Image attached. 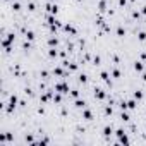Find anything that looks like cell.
<instances>
[{
  "instance_id": "6da1fadb",
  "label": "cell",
  "mask_w": 146,
  "mask_h": 146,
  "mask_svg": "<svg viewBox=\"0 0 146 146\" xmlns=\"http://www.w3.org/2000/svg\"><path fill=\"white\" fill-rule=\"evenodd\" d=\"M53 90L58 91V93H62V95H69V93H70L69 84H67V79H62L60 83H55V84H53Z\"/></svg>"
},
{
  "instance_id": "7a4b0ae2",
  "label": "cell",
  "mask_w": 146,
  "mask_h": 146,
  "mask_svg": "<svg viewBox=\"0 0 146 146\" xmlns=\"http://www.w3.org/2000/svg\"><path fill=\"white\" fill-rule=\"evenodd\" d=\"M43 7L46 9V12H50V14H53V16H57V14L60 12V7L57 5V2H46Z\"/></svg>"
},
{
  "instance_id": "3957f363",
  "label": "cell",
  "mask_w": 146,
  "mask_h": 146,
  "mask_svg": "<svg viewBox=\"0 0 146 146\" xmlns=\"http://www.w3.org/2000/svg\"><path fill=\"white\" fill-rule=\"evenodd\" d=\"M62 29H64L65 33L72 35V36H78V29H76L74 26H72V24H69V23H67V24H64V26H62Z\"/></svg>"
},
{
  "instance_id": "277c9868",
  "label": "cell",
  "mask_w": 146,
  "mask_h": 146,
  "mask_svg": "<svg viewBox=\"0 0 146 146\" xmlns=\"http://www.w3.org/2000/svg\"><path fill=\"white\" fill-rule=\"evenodd\" d=\"M11 11H14V12H19L21 9H23V4L19 2V0H16V2H14V0H12V2H11V7H9Z\"/></svg>"
},
{
  "instance_id": "5b68a950",
  "label": "cell",
  "mask_w": 146,
  "mask_h": 146,
  "mask_svg": "<svg viewBox=\"0 0 146 146\" xmlns=\"http://www.w3.org/2000/svg\"><path fill=\"white\" fill-rule=\"evenodd\" d=\"M46 45H48L50 48H57V45H58V40H57V38H55V36L52 35V36H50V38L46 40Z\"/></svg>"
},
{
  "instance_id": "8992f818",
  "label": "cell",
  "mask_w": 146,
  "mask_h": 146,
  "mask_svg": "<svg viewBox=\"0 0 146 146\" xmlns=\"http://www.w3.org/2000/svg\"><path fill=\"white\" fill-rule=\"evenodd\" d=\"M132 67H134V70H137V72H143V70H144V62H143V60H136Z\"/></svg>"
},
{
  "instance_id": "52a82bcc",
  "label": "cell",
  "mask_w": 146,
  "mask_h": 146,
  "mask_svg": "<svg viewBox=\"0 0 146 146\" xmlns=\"http://www.w3.org/2000/svg\"><path fill=\"white\" fill-rule=\"evenodd\" d=\"M95 96H96L98 100H103L107 95H105V91H103L102 88H95Z\"/></svg>"
},
{
  "instance_id": "ba28073f",
  "label": "cell",
  "mask_w": 146,
  "mask_h": 146,
  "mask_svg": "<svg viewBox=\"0 0 146 146\" xmlns=\"http://www.w3.org/2000/svg\"><path fill=\"white\" fill-rule=\"evenodd\" d=\"M100 78H102V79H103V81H105V83H107L108 86H112V81L108 79V72H107V70H102V74H100Z\"/></svg>"
},
{
  "instance_id": "9c48e42d",
  "label": "cell",
  "mask_w": 146,
  "mask_h": 146,
  "mask_svg": "<svg viewBox=\"0 0 146 146\" xmlns=\"http://www.w3.org/2000/svg\"><path fill=\"white\" fill-rule=\"evenodd\" d=\"M26 9H28L29 12H35V11H36V4L33 2V0H28V4H26Z\"/></svg>"
},
{
  "instance_id": "30bf717a",
  "label": "cell",
  "mask_w": 146,
  "mask_h": 146,
  "mask_svg": "<svg viewBox=\"0 0 146 146\" xmlns=\"http://www.w3.org/2000/svg\"><path fill=\"white\" fill-rule=\"evenodd\" d=\"M74 107H76V108H84V107H86V102H84V100H79V98H76V102H74Z\"/></svg>"
},
{
  "instance_id": "8fae6325",
  "label": "cell",
  "mask_w": 146,
  "mask_h": 146,
  "mask_svg": "<svg viewBox=\"0 0 146 146\" xmlns=\"http://www.w3.org/2000/svg\"><path fill=\"white\" fill-rule=\"evenodd\" d=\"M83 119L93 120V112H91V110H83Z\"/></svg>"
},
{
  "instance_id": "7c38bea8",
  "label": "cell",
  "mask_w": 146,
  "mask_h": 146,
  "mask_svg": "<svg viewBox=\"0 0 146 146\" xmlns=\"http://www.w3.org/2000/svg\"><path fill=\"white\" fill-rule=\"evenodd\" d=\"M98 11L100 12H105L107 11V0H100V2H98Z\"/></svg>"
},
{
  "instance_id": "4fadbf2b",
  "label": "cell",
  "mask_w": 146,
  "mask_h": 146,
  "mask_svg": "<svg viewBox=\"0 0 146 146\" xmlns=\"http://www.w3.org/2000/svg\"><path fill=\"white\" fill-rule=\"evenodd\" d=\"M112 76H113L115 79H120V78H122V72H120V69H117V67H115V69H112Z\"/></svg>"
},
{
  "instance_id": "5bb4252c",
  "label": "cell",
  "mask_w": 146,
  "mask_h": 146,
  "mask_svg": "<svg viewBox=\"0 0 146 146\" xmlns=\"http://www.w3.org/2000/svg\"><path fill=\"white\" fill-rule=\"evenodd\" d=\"M132 96H134L136 100H143V96H144V93H143V90H136V91L132 93Z\"/></svg>"
},
{
  "instance_id": "9a60e30c",
  "label": "cell",
  "mask_w": 146,
  "mask_h": 146,
  "mask_svg": "<svg viewBox=\"0 0 146 146\" xmlns=\"http://www.w3.org/2000/svg\"><path fill=\"white\" fill-rule=\"evenodd\" d=\"M57 55H58L57 48H50V50H48V58H55Z\"/></svg>"
},
{
  "instance_id": "2e32d148",
  "label": "cell",
  "mask_w": 146,
  "mask_h": 146,
  "mask_svg": "<svg viewBox=\"0 0 146 146\" xmlns=\"http://www.w3.org/2000/svg\"><path fill=\"white\" fill-rule=\"evenodd\" d=\"M136 107H137V102H136V98H134V100H129V102H127V108L134 110Z\"/></svg>"
},
{
  "instance_id": "e0dca14e",
  "label": "cell",
  "mask_w": 146,
  "mask_h": 146,
  "mask_svg": "<svg viewBox=\"0 0 146 146\" xmlns=\"http://www.w3.org/2000/svg\"><path fill=\"white\" fill-rule=\"evenodd\" d=\"M120 120H124V122H129V120H131V117H129V113H125V110H122V113H120Z\"/></svg>"
},
{
  "instance_id": "ac0fdd59",
  "label": "cell",
  "mask_w": 146,
  "mask_h": 146,
  "mask_svg": "<svg viewBox=\"0 0 146 146\" xmlns=\"http://www.w3.org/2000/svg\"><path fill=\"white\" fill-rule=\"evenodd\" d=\"M136 36H137V40H139V41H146V31H139Z\"/></svg>"
},
{
  "instance_id": "d6986e66",
  "label": "cell",
  "mask_w": 146,
  "mask_h": 146,
  "mask_svg": "<svg viewBox=\"0 0 146 146\" xmlns=\"http://www.w3.org/2000/svg\"><path fill=\"white\" fill-rule=\"evenodd\" d=\"M93 65H102V57L100 55H95L93 57Z\"/></svg>"
},
{
  "instance_id": "ffe728a7",
  "label": "cell",
  "mask_w": 146,
  "mask_h": 146,
  "mask_svg": "<svg viewBox=\"0 0 146 146\" xmlns=\"http://www.w3.org/2000/svg\"><path fill=\"white\" fill-rule=\"evenodd\" d=\"M78 81H79V83H83V84H86V83H88V76H86V74H79Z\"/></svg>"
},
{
  "instance_id": "44dd1931",
  "label": "cell",
  "mask_w": 146,
  "mask_h": 146,
  "mask_svg": "<svg viewBox=\"0 0 146 146\" xmlns=\"http://www.w3.org/2000/svg\"><path fill=\"white\" fill-rule=\"evenodd\" d=\"M117 36H120V38H122V36H125V29H124L122 26H119V28H117Z\"/></svg>"
},
{
  "instance_id": "7402d4cb",
  "label": "cell",
  "mask_w": 146,
  "mask_h": 146,
  "mask_svg": "<svg viewBox=\"0 0 146 146\" xmlns=\"http://www.w3.org/2000/svg\"><path fill=\"white\" fill-rule=\"evenodd\" d=\"M103 134H105V136H110V134H112V125H105V127H103Z\"/></svg>"
},
{
  "instance_id": "603a6c76",
  "label": "cell",
  "mask_w": 146,
  "mask_h": 146,
  "mask_svg": "<svg viewBox=\"0 0 146 146\" xmlns=\"http://www.w3.org/2000/svg\"><path fill=\"white\" fill-rule=\"evenodd\" d=\"M70 96H72V98H78V96H79V90H78V88L70 90Z\"/></svg>"
},
{
  "instance_id": "cb8c5ba5",
  "label": "cell",
  "mask_w": 146,
  "mask_h": 146,
  "mask_svg": "<svg viewBox=\"0 0 146 146\" xmlns=\"http://www.w3.org/2000/svg\"><path fill=\"white\" fill-rule=\"evenodd\" d=\"M125 4H127L125 0H119V5H120V7H125Z\"/></svg>"
},
{
  "instance_id": "d4e9b609",
  "label": "cell",
  "mask_w": 146,
  "mask_h": 146,
  "mask_svg": "<svg viewBox=\"0 0 146 146\" xmlns=\"http://www.w3.org/2000/svg\"><path fill=\"white\" fill-rule=\"evenodd\" d=\"M141 60H146V50H144V52L141 53Z\"/></svg>"
},
{
  "instance_id": "484cf974",
  "label": "cell",
  "mask_w": 146,
  "mask_h": 146,
  "mask_svg": "<svg viewBox=\"0 0 146 146\" xmlns=\"http://www.w3.org/2000/svg\"><path fill=\"white\" fill-rule=\"evenodd\" d=\"M141 14H143V16H146V5H144V7L141 9Z\"/></svg>"
},
{
  "instance_id": "4316f807",
  "label": "cell",
  "mask_w": 146,
  "mask_h": 146,
  "mask_svg": "<svg viewBox=\"0 0 146 146\" xmlns=\"http://www.w3.org/2000/svg\"><path fill=\"white\" fill-rule=\"evenodd\" d=\"M141 79H143V81L146 83V72H143V76H141Z\"/></svg>"
},
{
  "instance_id": "83f0119b",
  "label": "cell",
  "mask_w": 146,
  "mask_h": 146,
  "mask_svg": "<svg viewBox=\"0 0 146 146\" xmlns=\"http://www.w3.org/2000/svg\"><path fill=\"white\" fill-rule=\"evenodd\" d=\"M2 2H12V0H2Z\"/></svg>"
},
{
  "instance_id": "f1b7e54d",
  "label": "cell",
  "mask_w": 146,
  "mask_h": 146,
  "mask_svg": "<svg viewBox=\"0 0 146 146\" xmlns=\"http://www.w3.org/2000/svg\"><path fill=\"white\" fill-rule=\"evenodd\" d=\"M50 2H57V0H50Z\"/></svg>"
}]
</instances>
